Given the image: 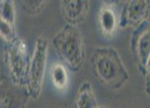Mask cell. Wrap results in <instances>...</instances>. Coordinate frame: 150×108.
<instances>
[{
    "label": "cell",
    "instance_id": "cell-1",
    "mask_svg": "<svg viewBox=\"0 0 150 108\" xmlns=\"http://www.w3.org/2000/svg\"><path fill=\"white\" fill-rule=\"evenodd\" d=\"M90 65L96 79L109 89H122L129 79L120 54L111 47L95 48L90 56Z\"/></svg>",
    "mask_w": 150,
    "mask_h": 108
},
{
    "label": "cell",
    "instance_id": "cell-2",
    "mask_svg": "<svg viewBox=\"0 0 150 108\" xmlns=\"http://www.w3.org/2000/svg\"><path fill=\"white\" fill-rule=\"evenodd\" d=\"M52 45L65 66L71 71H79L85 63V45L77 26L65 24L52 38Z\"/></svg>",
    "mask_w": 150,
    "mask_h": 108
},
{
    "label": "cell",
    "instance_id": "cell-3",
    "mask_svg": "<svg viewBox=\"0 0 150 108\" xmlns=\"http://www.w3.org/2000/svg\"><path fill=\"white\" fill-rule=\"evenodd\" d=\"M49 41L45 36H38L35 41L33 55L30 57L28 80H27L26 92L32 100H37L40 96L42 83L45 78L47 57H48Z\"/></svg>",
    "mask_w": 150,
    "mask_h": 108
},
{
    "label": "cell",
    "instance_id": "cell-4",
    "mask_svg": "<svg viewBox=\"0 0 150 108\" xmlns=\"http://www.w3.org/2000/svg\"><path fill=\"white\" fill-rule=\"evenodd\" d=\"M4 63L7 65L12 83L26 89L30 59L26 42L22 38H20L15 43L7 47L4 51Z\"/></svg>",
    "mask_w": 150,
    "mask_h": 108
},
{
    "label": "cell",
    "instance_id": "cell-5",
    "mask_svg": "<svg viewBox=\"0 0 150 108\" xmlns=\"http://www.w3.org/2000/svg\"><path fill=\"white\" fill-rule=\"evenodd\" d=\"M131 54L139 72L144 76L150 56V23L144 22L137 26L131 37Z\"/></svg>",
    "mask_w": 150,
    "mask_h": 108
},
{
    "label": "cell",
    "instance_id": "cell-6",
    "mask_svg": "<svg viewBox=\"0 0 150 108\" xmlns=\"http://www.w3.org/2000/svg\"><path fill=\"white\" fill-rule=\"evenodd\" d=\"M150 11V1L148 0H128L124 2L121 11L120 24L121 28L137 27L147 21Z\"/></svg>",
    "mask_w": 150,
    "mask_h": 108
},
{
    "label": "cell",
    "instance_id": "cell-7",
    "mask_svg": "<svg viewBox=\"0 0 150 108\" xmlns=\"http://www.w3.org/2000/svg\"><path fill=\"white\" fill-rule=\"evenodd\" d=\"M60 8L67 24L77 26L86 20L90 2L87 0H62L60 1Z\"/></svg>",
    "mask_w": 150,
    "mask_h": 108
},
{
    "label": "cell",
    "instance_id": "cell-8",
    "mask_svg": "<svg viewBox=\"0 0 150 108\" xmlns=\"http://www.w3.org/2000/svg\"><path fill=\"white\" fill-rule=\"evenodd\" d=\"M121 15V14H120ZM120 15L109 2H107L100 8L99 15H98V23L101 29L102 34L105 37H110L114 35L116 28L120 24Z\"/></svg>",
    "mask_w": 150,
    "mask_h": 108
},
{
    "label": "cell",
    "instance_id": "cell-9",
    "mask_svg": "<svg viewBox=\"0 0 150 108\" xmlns=\"http://www.w3.org/2000/svg\"><path fill=\"white\" fill-rule=\"evenodd\" d=\"M74 108H98L94 89L88 81H84L79 86L74 101Z\"/></svg>",
    "mask_w": 150,
    "mask_h": 108
},
{
    "label": "cell",
    "instance_id": "cell-10",
    "mask_svg": "<svg viewBox=\"0 0 150 108\" xmlns=\"http://www.w3.org/2000/svg\"><path fill=\"white\" fill-rule=\"evenodd\" d=\"M50 78L53 86L58 90H64L69 83V74L67 67L62 64H54L50 69Z\"/></svg>",
    "mask_w": 150,
    "mask_h": 108
},
{
    "label": "cell",
    "instance_id": "cell-11",
    "mask_svg": "<svg viewBox=\"0 0 150 108\" xmlns=\"http://www.w3.org/2000/svg\"><path fill=\"white\" fill-rule=\"evenodd\" d=\"M0 37L8 45H13L20 39V36L15 29V25L4 21H0Z\"/></svg>",
    "mask_w": 150,
    "mask_h": 108
},
{
    "label": "cell",
    "instance_id": "cell-12",
    "mask_svg": "<svg viewBox=\"0 0 150 108\" xmlns=\"http://www.w3.org/2000/svg\"><path fill=\"white\" fill-rule=\"evenodd\" d=\"M15 4L12 0L0 1V21L15 25Z\"/></svg>",
    "mask_w": 150,
    "mask_h": 108
},
{
    "label": "cell",
    "instance_id": "cell-13",
    "mask_svg": "<svg viewBox=\"0 0 150 108\" xmlns=\"http://www.w3.org/2000/svg\"><path fill=\"white\" fill-rule=\"evenodd\" d=\"M46 3L47 2L45 0H24V1H21L22 9L25 11V13L32 15V16L39 14L44 10Z\"/></svg>",
    "mask_w": 150,
    "mask_h": 108
},
{
    "label": "cell",
    "instance_id": "cell-14",
    "mask_svg": "<svg viewBox=\"0 0 150 108\" xmlns=\"http://www.w3.org/2000/svg\"><path fill=\"white\" fill-rule=\"evenodd\" d=\"M144 78H145V92H146L147 95L150 96V56L149 60H148V62L146 64Z\"/></svg>",
    "mask_w": 150,
    "mask_h": 108
},
{
    "label": "cell",
    "instance_id": "cell-15",
    "mask_svg": "<svg viewBox=\"0 0 150 108\" xmlns=\"http://www.w3.org/2000/svg\"><path fill=\"white\" fill-rule=\"evenodd\" d=\"M98 108H111L109 106H105V105H102V106H98Z\"/></svg>",
    "mask_w": 150,
    "mask_h": 108
}]
</instances>
